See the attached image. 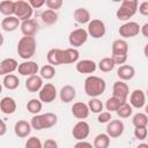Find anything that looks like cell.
<instances>
[{
  "label": "cell",
  "instance_id": "obj_13",
  "mask_svg": "<svg viewBox=\"0 0 148 148\" xmlns=\"http://www.w3.org/2000/svg\"><path fill=\"white\" fill-rule=\"evenodd\" d=\"M57 97V89L52 83H45L39 91V99L43 103H52Z\"/></svg>",
  "mask_w": 148,
  "mask_h": 148
},
{
  "label": "cell",
  "instance_id": "obj_44",
  "mask_svg": "<svg viewBox=\"0 0 148 148\" xmlns=\"http://www.w3.org/2000/svg\"><path fill=\"white\" fill-rule=\"evenodd\" d=\"M111 58L113 59L114 64L116 65H119V66H123L126 60H127V54H118V56H111Z\"/></svg>",
  "mask_w": 148,
  "mask_h": 148
},
{
  "label": "cell",
  "instance_id": "obj_7",
  "mask_svg": "<svg viewBox=\"0 0 148 148\" xmlns=\"http://www.w3.org/2000/svg\"><path fill=\"white\" fill-rule=\"evenodd\" d=\"M88 35L95 39H98V38H102L105 32H106V28H105V24L102 20L99 18H92L89 23H88Z\"/></svg>",
  "mask_w": 148,
  "mask_h": 148
},
{
  "label": "cell",
  "instance_id": "obj_14",
  "mask_svg": "<svg viewBox=\"0 0 148 148\" xmlns=\"http://www.w3.org/2000/svg\"><path fill=\"white\" fill-rule=\"evenodd\" d=\"M130 95V88L124 82V81H116L113 83V87H112V96L121 99V101H125L127 99Z\"/></svg>",
  "mask_w": 148,
  "mask_h": 148
},
{
  "label": "cell",
  "instance_id": "obj_32",
  "mask_svg": "<svg viewBox=\"0 0 148 148\" xmlns=\"http://www.w3.org/2000/svg\"><path fill=\"white\" fill-rule=\"evenodd\" d=\"M124 103H126L125 101H121V99H119V98H117V97H114V96H111L110 98H108L106 99V102H105V109L109 111V112H112V111H118L119 110V108L124 104Z\"/></svg>",
  "mask_w": 148,
  "mask_h": 148
},
{
  "label": "cell",
  "instance_id": "obj_31",
  "mask_svg": "<svg viewBox=\"0 0 148 148\" xmlns=\"http://www.w3.org/2000/svg\"><path fill=\"white\" fill-rule=\"evenodd\" d=\"M110 136L106 133H99L94 139V148H109Z\"/></svg>",
  "mask_w": 148,
  "mask_h": 148
},
{
  "label": "cell",
  "instance_id": "obj_38",
  "mask_svg": "<svg viewBox=\"0 0 148 148\" xmlns=\"http://www.w3.org/2000/svg\"><path fill=\"white\" fill-rule=\"evenodd\" d=\"M88 106H89L90 112H92V113H101L103 111L104 104L98 98H90V101L88 102Z\"/></svg>",
  "mask_w": 148,
  "mask_h": 148
},
{
  "label": "cell",
  "instance_id": "obj_27",
  "mask_svg": "<svg viewBox=\"0 0 148 148\" xmlns=\"http://www.w3.org/2000/svg\"><path fill=\"white\" fill-rule=\"evenodd\" d=\"M74 20L80 23V24H86V23H89L91 20H90V13L87 8L84 7H79L74 10Z\"/></svg>",
  "mask_w": 148,
  "mask_h": 148
},
{
  "label": "cell",
  "instance_id": "obj_51",
  "mask_svg": "<svg viewBox=\"0 0 148 148\" xmlns=\"http://www.w3.org/2000/svg\"><path fill=\"white\" fill-rule=\"evenodd\" d=\"M136 148H148V143H145V142H142V143L138 145V146H136Z\"/></svg>",
  "mask_w": 148,
  "mask_h": 148
},
{
  "label": "cell",
  "instance_id": "obj_5",
  "mask_svg": "<svg viewBox=\"0 0 148 148\" xmlns=\"http://www.w3.org/2000/svg\"><path fill=\"white\" fill-rule=\"evenodd\" d=\"M32 12H34V8L30 6L29 1H23V0L15 1V14H14V16H16L21 22L30 20L31 16H32Z\"/></svg>",
  "mask_w": 148,
  "mask_h": 148
},
{
  "label": "cell",
  "instance_id": "obj_30",
  "mask_svg": "<svg viewBox=\"0 0 148 148\" xmlns=\"http://www.w3.org/2000/svg\"><path fill=\"white\" fill-rule=\"evenodd\" d=\"M40 18L42 21L46 24V25H52L58 21V14L56 10H51V9H46L44 12H42L40 14Z\"/></svg>",
  "mask_w": 148,
  "mask_h": 148
},
{
  "label": "cell",
  "instance_id": "obj_39",
  "mask_svg": "<svg viewBox=\"0 0 148 148\" xmlns=\"http://www.w3.org/2000/svg\"><path fill=\"white\" fill-rule=\"evenodd\" d=\"M116 113L118 114V117H120V118H123V119H126V118H130V117L132 116V113H133V108H132L131 104H128V103L126 102V103H124V104L119 108V110H118Z\"/></svg>",
  "mask_w": 148,
  "mask_h": 148
},
{
  "label": "cell",
  "instance_id": "obj_53",
  "mask_svg": "<svg viewBox=\"0 0 148 148\" xmlns=\"http://www.w3.org/2000/svg\"><path fill=\"white\" fill-rule=\"evenodd\" d=\"M145 113L148 116V104H147V105H145Z\"/></svg>",
  "mask_w": 148,
  "mask_h": 148
},
{
  "label": "cell",
  "instance_id": "obj_20",
  "mask_svg": "<svg viewBox=\"0 0 148 148\" xmlns=\"http://www.w3.org/2000/svg\"><path fill=\"white\" fill-rule=\"evenodd\" d=\"M43 86H44L43 77L40 75H32V76H29L25 80V88L30 92L40 91V89L43 88Z\"/></svg>",
  "mask_w": 148,
  "mask_h": 148
},
{
  "label": "cell",
  "instance_id": "obj_16",
  "mask_svg": "<svg viewBox=\"0 0 148 148\" xmlns=\"http://www.w3.org/2000/svg\"><path fill=\"white\" fill-rule=\"evenodd\" d=\"M75 68L81 74H92L97 68V64L91 59H83L76 62Z\"/></svg>",
  "mask_w": 148,
  "mask_h": 148
},
{
  "label": "cell",
  "instance_id": "obj_21",
  "mask_svg": "<svg viewBox=\"0 0 148 148\" xmlns=\"http://www.w3.org/2000/svg\"><path fill=\"white\" fill-rule=\"evenodd\" d=\"M31 124L27 120H18L14 125V133L18 138H27L31 133Z\"/></svg>",
  "mask_w": 148,
  "mask_h": 148
},
{
  "label": "cell",
  "instance_id": "obj_17",
  "mask_svg": "<svg viewBox=\"0 0 148 148\" xmlns=\"http://www.w3.org/2000/svg\"><path fill=\"white\" fill-rule=\"evenodd\" d=\"M130 104L132 108L141 109L146 105V94L141 89H135L131 92L130 96Z\"/></svg>",
  "mask_w": 148,
  "mask_h": 148
},
{
  "label": "cell",
  "instance_id": "obj_12",
  "mask_svg": "<svg viewBox=\"0 0 148 148\" xmlns=\"http://www.w3.org/2000/svg\"><path fill=\"white\" fill-rule=\"evenodd\" d=\"M46 60L49 65L59 66L65 65V52L61 49H51L46 54Z\"/></svg>",
  "mask_w": 148,
  "mask_h": 148
},
{
  "label": "cell",
  "instance_id": "obj_52",
  "mask_svg": "<svg viewBox=\"0 0 148 148\" xmlns=\"http://www.w3.org/2000/svg\"><path fill=\"white\" fill-rule=\"evenodd\" d=\"M143 53H145V56L148 58V43L145 45V47H143Z\"/></svg>",
  "mask_w": 148,
  "mask_h": 148
},
{
  "label": "cell",
  "instance_id": "obj_48",
  "mask_svg": "<svg viewBox=\"0 0 148 148\" xmlns=\"http://www.w3.org/2000/svg\"><path fill=\"white\" fill-rule=\"evenodd\" d=\"M45 2H46V0H30V1H29L30 6H31L34 9H36V8H40L42 6L45 5Z\"/></svg>",
  "mask_w": 148,
  "mask_h": 148
},
{
  "label": "cell",
  "instance_id": "obj_2",
  "mask_svg": "<svg viewBox=\"0 0 148 148\" xmlns=\"http://www.w3.org/2000/svg\"><path fill=\"white\" fill-rule=\"evenodd\" d=\"M58 121V117L57 114L52 113V112H46L43 114H35L31 120V127L36 131H42L45 128H51L53 127Z\"/></svg>",
  "mask_w": 148,
  "mask_h": 148
},
{
  "label": "cell",
  "instance_id": "obj_25",
  "mask_svg": "<svg viewBox=\"0 0 148 148\" xmlns=\"http://www.w3.org/2000/svg\"><path fill=\"white\" fill-rule=\"evenodd\" d=\"M134 75H135V69L131 65H123V66H119V68L117 69V76L121 81L132 80Z\"/></svg>",
  "mask_w": 148,
  "mask_h": 148
},
{
  "label": "cell",
  "instance_id": "obj_19",
  "mask_svg": "<svg viewBox=\"0 0 148 148\" xmlns=\"http://www.w3.org/2000/svg\"><path fill=\"white\" fill-rule=\"evenodd\" d=\"M17 61L14 58H6L0 62V75L6 76L8 74H12L13 72L17 71L18 68Z\"/></svg>",
  "mask_w": 148,
  "mask_h": 148
},
{
  "label": "cell",
  "instance_id": "obj_35",
  "mask_svg": "<svg viewBox=\"0 0 148 148\" xmlns=\"http://www.w3.org/2000/svg\"><path fill=\"white\" fill-rule=\"evenodd\" d=\"M43 109V102L40 99H37V98H31L28 101L27 103V110L32 113L34 116L35 114H39V112L42 111Z\"/></svg>",
  "mask_w": 148,
  "mask_h": 148
},
{
  "label": "cell",
  "instance_id": "obj_1",
  "mask_svg": "<svg viewBox=\"0 0 148 148\" xmlns=\"http://www.w3.org/2000/svg\"><path fill=\"white\" fill-rule=\"evenodd\" d=\"M84 92L91 97V98H97L98 96H101L105 89H106V83L105 81L99 77V76H95V75H89L86 80H84Z\"/></svg>",
  "mask_w": 148,
  "mask_h": 148
},
{
  "label": "cell",
  "instance_id": "obj_11",
  "mask_svg": "<svg viewBox=\"0 0 148 148\" xmlns=\"http://www.w3.org/2000/svg\"><path fill=\"white\" fill-rule=\"evenodd\" d=\"M39 71V67L37 65L36 61H32V60H27V61H23L18 65V68H17V72L20 75L22 76H32V75H37Z\"/></svg>",
  "mask_w": 148,
  "mask_h": 148
},
{
  "label": "cell",
  "instance_id": "obj_42",
  "mask_svg": "<svg viewBox=\"0 0 148 148\" xmlns=\"http://www.w3.org/2000/svg\"><path fill=\"white\" fill-rule=\"evenodd\" d=\"M97 120L99 124H108L112 120V116H111V112L109 111H103L101 113H98V117H97Z\"/></svg>",
  "mask_w": 148,
  "mask_h": 148
},
{
  "label": "cell",
  "instance_id": "obj_45",
  "mask_svg": "<svg viewBox=\"0 0 148 148\" xmlns=\"http://www.w3.org/2000/svg\"><path fill=\"white\" fill-rule=\"evenodd\" d=\"M139 13L143 16H148V1H142L138 8Z\"/></svg>",
  "mask_w": 148,
  "mask_h": 148
},
{
  "label": "cell",
  "instance_id": "obj_36",
  "mask_svg": "<svg viewBox=\"0 0 148 148\" xmlns=\"http://www.w3.org/2000/svg\"><path fill=\"white\" fill-rule=\"evenodd\" d=\"M132 124L134 127H147L148 125V116L142 112H138L132 118Z\"/></svg>",
  "mask_w": 148,
  "mask_h": 148
},
{
  "label": "cell",
  "instance_id": "obj_15",
  "mask_svg": "<svg viewBox=\"0 0 148 148\" xmlns=\"http://www.w3.org/2000/svg\"><path fill=\"white\" fill-rule=\"evenodd\" d=\"M89 113H90L89 106H88V104H86L83 102H76L72 105V114L76 119L83 120L89 117Z\"/></svg>",
  "mask_w": 148,
  "mask_h": 148
},
{
  "label": "cell",
  "instance_id": "obj_8",
  "mask_svg": "<svg viewBox=\"0 0 148 148\" xmlns=\"http://www.w3.org/2000/svg\"><path fill=\"white\" fill-rule=\"evenodd\" d=\"M139 32H141V27L139 25L138 22H134V21H130V22L124 23L123 25L119 27V30H118V34L123 38L135 37L139 35Z\"/></svg>",
  "mask_w": 148,
  "mask_h": 148
},
{
  "label": "cell",
  "instance_id": "obj_54",
  "mask_svg": "<svg viewBox=\"0 0 148 148\" xmlns=\"http://www.w3.org/2000/svg\"><path fill=\"white\" fill-rule=\"evenodd\" d=\"M146 97H148V87H147V91H146Z\"/></svg>",
  "mask_w": 148,
  "mask_h": 148
},
{
  "label": "cell",
  "instance_id": "obj_18",
  "mask_svg": "<svg viewBox=\"0 0 148 148\" xmlns=\"http://www.w3.org/2000/svg\"><path fill=\"white\" fill-rule=\"evenodd\" d=\"M21 32L25 37H34L38 31V23L35 18H30L28 21L21 22Z\"/></svg>",
  "mask_w": 148,
  "mask_h": 148
},
{
  "label": "cell",
  "instance_id": "obj_10",
  "mask_svg": "<svg viewBox=\"0 0 148 148\" xmlns=\"http://www.w3.org/2000/svg\"><path fill=\"white\" fill-rule=\"evenodd\" d=\"M124 130H125V125L119 119H112L106 125V134L112 139L121 136L124 133Z\"/></svg>",
  "mask_w": 148,
  "mask_h": 148
},
{
  "label": "cell",
  "instance_id": "obj_9",
  "mask_svg": "<svg viewBox=\"0 0 148 148\" xmlns=\"http://www.w3.org/2000/svg\"><path fill=\"white\" fill-rule=\"evenodd\" d=\"M89 133H90V126H89V124H88L87 121H84V120L77 121V123L74 125L73 130H72V135H73V138H74L75 140H77V141H84V139L88 138Z\"/></svg>",
  "mask_w": 148,
  "mask_h": 148
},
{
  "label": "cell",
  "instance_id": "obj_33",
  "mask_svg": "<svg viewBox=\"0 0 148 148\" xmlns=\"http://www.w3.org/2000/svg\"><path fill=\"white\" fill-rule=\"evenodd\" d=\"M65 52V65H68V64H74L79 60V57H80V52L74 49V47H68V49H65L64 50Z\"/></svg>",
  "mask_w": 148,
  "mask_h": 148
},
{
  "label": "cell",
  "instance_id": "obj_43",
  "mask_svg": "<svg viewBox=\"0 0 148 148\" xmlns=\"http://www.w3.org/2000/svg\"><path fill=\"white\" fill-rule=\"evenodd\" d=\"M45 5L47 6L49 9L56 10V9L61 8V6H62V0H46Z\"/></svg>",
  "mask_w": 148,
  "mask_h": 148
},
{
  "label": "cell",
  "instance_id": "obj_41",
  "mask_svg": "<svg viewBox=\"0 0 148 148\" xmlns=\"http://www.w3.org/2000/svg\"><path fill=\"white\" fill-rule=\"evenodd\" d=\"M148 135V130L147 127H135L134 128V136L138 140H145Z\"/></svg>",
  "mask_w": 148,
  "mask_h": 148
},
{
  "label": "cell",
  "instance_id": "obj_3",
  "mask_svg": "<svg viewBox=\"0 0 148 148\" xmlns=\"http://www.w3.org/2000/svg\"><path fill=\"white\" fill-rule=\"evenodd\" d=\"M36 52V39L35 37H25L23 36L17 43V54L24 59L29 60L35 56Z\"/></svg>",
  "mask_w": 148,
  "mask_h": 148
},
{
  "label": "cell",
  "instance_id": "obj_34",
  "mask_svg": "<svg viewBox=\"0 0 148 148\" xmlns=\"http://www.w3.org/2000/svg\"><path fill=\"white\" fill-rule=\"evenodd\" d=\"M116 64L113 61V59L111 57H105V58H102L99 60V62L97 64V67L99 68L101 72H104V73H108V72H111L113 68H114Z\"/></svg>",
  "mask_w": 148,
  "mask_h": 148
},
{
  "label": "cell",
  "instance_id": "obj_37",
  "mask_svg": "<svg viewBox=\"0 0 148 148\" xmlns=\"http://www.w3.org/2000/svg\"><path fill=\"white\" fill-rule=\"evenodd\" d=\"M39 74H40V76H42L43 79H45V80H51V79H53L54 75H56V68H54V66H52V65H44V66L39 69Z\"/></svg>",
  "mask_w": 148,
  "mask_h": 148
},
{
  "label": "cell",
  "instance_id": "obj_29",
  "mask_svg": "<svg viewBox=\"0 0 148 148\" xmlns=\"http://www.w3.org/2000/svg\"><path fill=\"white\" fill-rule=\"evenodd\" d=\"M2 84L8 90H15L20 84V80L15 74H8V75L3 76Z\"/></svg>",
  "mask_w": 148,
  "mask_h": 148
},
{
  "label": "cell",
  "instance_id": "obj_49",
  "mask_svg": "<svg viewBox=\"0 0 148 148\" xmlns=\"http://www.w3.org/2000/svg\"><path fill=\"white\" fill-rule=\"evenodd\" d=\"M0 124H1L0 135H1V136H3V135H5V133H6V131H7V126H6V123H5V120H3V119H1V120H0Z\"/></svg>",
  "mask_w": 148,
  "mask_h": 148
},
{
  "label": "cell",
  "instance_id": "obj_6",
  "mask_svg": "<svg viewBox=\"0 0 148 148\" xmlns=\"http://www.w3.org/2000/svg\"><path fill=\"white\" fill-rule=\"evenodd\" d=\"M88 31L83 28H79V29H74L71 31L69 36H68V43L71 46H73L74 49L82 46L87 40H88Z\"/></svg>",
  "mask_w": 148,
  "mask_h": 148
},
{
  "label": "cell",
  "instance_id": "obj_4",
  "mask_svg": "<svg viewBox=\"0 0 148 148\" xmlns=\"http://www.w3.org/2000/svg\"><path fill=\"white\" fill-rule=\"evenodd\" d=\"M139 8V2L136 0H124L120 7L116 12V16L119 21H127L135 15Z\"/></svg>",
  "mask_w": 148,
  "mask_h": 148
},
{
  "label": "cell",
  "instance_id": "obj_26",
  "mask_svg": "<svg viewBox=\"0 0 148 148\" xmlns=\"http://www.w3.org/2000/svg\"><path fill=\"white\" fill-rule=\"evenodd\" d=\"M111 49H112V56L127 54V52H128V44H127V42L125 39L119 38V39H116L112 43Z\"/></svg>",
  "mask_w": 148,
  "mask_h": 148
},
{
  "label": "cell",
  "instance_id": "obj_22",
  "mask_svg": "<svg viewBox=\"0 0 148 148\" xmlns=\"http://www.w3.org/2000/svg\"><path fill=\"white\" fill-rule=\"evenodd\" d=\"M18 27H21V21L16 16H6L1 20V29L7 32L15 31Z\"/></svg>",
  "mask_w": 148,
  "mask_h": 148
},
{
  "label": "cell",
  "instance_id": "obj_40",
  "mask_svg": "<svg viewBox=\"0 0 148 148\" xmlns=\"http://www.w3.org/2000/svg\"><path fill=\"white\" fill-rule=\"evenodd\" d=\"M25 148H43V143L37 136H30L25 141Z\"/></svg>",
  "mask_w": 148,
  "mask_h": 148
},
{
  "label": "cell",
  "instance_id": "obj_50",
  "mask_svg": "<svg viewBox=\"0 0 148 148\" xmlns=\"http://www.w3.org/2000/svg\"><path fill=\"white\" fill-rule=\"evenodd\" d=\"M141 34L148 38V23H145L142 27H141Z\"/></svg>",
  "mask_w": 148,
  "mask_h": 148
},
{
  "label": "cell",
  "instance_id": "obj_46",
  "mask_svg": "<svg viewBox=\"0 0 148 148\" xmlns=\"http://www.w3.org/2000/svg\"><path fill=\"white\" fill-rule=\"evenodd\" d=\"M43 148H58V142L53 139H46L43 142Z\"/></svg>",
  "mask_w": 148,
  "mask_h": 148
},
{
  "label": "cell",
  "instance_id": "obj_47",
  "mask_svg": "<svg viewBox=\"0 0 148 148\" xmlns=\"http://www.w3.org/2000/svg\"><path fill=\"white\" fill-rule=\"evenodd\" d=\"M73 148H94V145L88 141H77Z\"/></svg>",
  "mask_w": 148,
  "mask_h": 148
},
{
  "label": "cell",
  "instance_id": "obj_23",
  "mask_svg": "<svg viewBox=\"0 0 148 148\" xmlns=\"http://www.w3.org/2000/svg\"><path fill=\"white\" fill-rule=\"evenodd\" d=\"M0 110L5 114H13L16 111V102L10 96H5L0 101Z\"/></svg>",
  "mask_w": 148,
  "mask_h": 148
},
{
  "label": "cell",
  "instance_id": "obj_28",
  "mask_svg": "<svg viewBox=\"0 0 148 148\" xmlns=\"http://www.w3.org/2000/svg\"><path fill=\"white\" fill-rule=\"evenodd\" d=\"M0 13L6 16H14L15 14V1L3 0L0 2Z\"/></svg>",
  "mask_w": 148,
  "mask_h": 148
},
{
  "label": "cell",
  "instance_id": "obj_24",
  "mask_svg": "<svg viewBox=\"0 0 148 148\" xmlns=\"http://www.w3.org/2000/svg\"><path fill=\"white\" fill-rule=\"evenodd\" d=\"M75 96H76V90L71 84H66V86L61 87V89L59 91V97H60L62 103H71V102H73Z\"/></svg>",
  "mask_w": 148,
  "mask_h": 148
}]
</instances>
